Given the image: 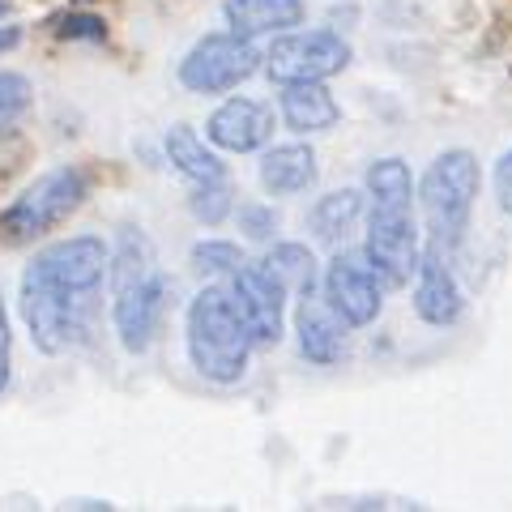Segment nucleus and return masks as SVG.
<instances>
[{"label":"nucleus","mask_w":512,"mask_h":512,"mask_svg":"<svg viewBox=\"0 0 512 512\" xmlns=\"http://www.w3.org/2000/svg\"><path fill=\"white\" fill-rule=\"evenodd\" d=\"M9 380H13V329H9L5 295H0V393L9 389Z\"/></svg>","instance_id":"nucleus-27"},{"label":"nucleus","mask_w":512,"mask_h":512,"mask_svg":"<svg viewBox=\"0 0 512 512\" xmlns=\"http://www.w3.org/2000/svg\"><path fill=\"white\" fill-rule=\"evenodd\" d=\"M111 286V329L128 355H146L163 329L167 303H171V278L158 265V252L146 231L124 227L107 265Z\"/></svg>","instance_id":"nucleus-2"},{"label":"nucleus","mask_w":512,"mask_h":512,"mask_svg":"<svg viewBox=\"0 0 512 512\" xmlns=\"http://www.w3.org/2000/svg\"><path fill=\"white\" fill-rule=\"evenodd\" d=\"M363 205H367L363 188H338V192L316 197V205L308 210L312 239H320V244H329V248H346L350 231H355L359 218H363Z\"/></svg>","instance_id":"nucleus-17"},{"label":"nucleus","mask_w":512,"mask_h":512,"mask_svg":"<svg viewBox=\"0 0 512 512\" xmlns=\"http://www.w3.org/2000/svg\"><path fill=\"white\" fill-rule=\"evenodd\" d=\"M265 69V52L256 39H244L235 30H210L184 52L180 86L192 94H231Z\"/></svg>","instance_id":"nucleus-7"},{"label":"nucleus","mask_w":512,"mask_h":512,"mask_svg":"<svg viewBox=\"0 0 512 512\" xmlns=\"http://www.w3.org/2000/svg\"><path fill=\"white\" fill-rule=\"evenodd\" d=\"M222 18H227V30L244 39H278L286 30L303 26L308 5L303 0H227Z\"/></svg>","instance_id":"nucleus-16"},{"label":"nucleus","mask_w":512,"mask_h":512,"mask_svg":"<svg viewBox=\"0 0 512 512\" xmlns=\"http://www.w3.org/2000/svg\"><path fill=\"white\" fill-rule=\"evenodd\" d=\"M9 9H13V5H9V0H0V18H9Z\"/></svg>","instance_id":"nucleus-29"},{"label":"nucleus","mask_w":512,"mask_h":512,"mask_svg":"<svg viewBox=\"0 0 512 512\" xmlns=\"http://www.w3.org/2000/svg\"><path fill=\"white\" fill-rule=\"evenodd\" d=\"M86 197H90V180L82 167H52L13 197V205L0 214V235L9 244H35V239L52 235L60 222H69L82 210Z\"/></svg>","instance_id":"nucleus-5"},{"label":"nucleus","mask_w":512,"mask_h":512,"mask_svg":"<svg viewBox=\"0 0 512 512\" xmlns=\"http://www.w3.org/2000/svg\"><path fill=\"white\" fill-rule=\"evenodd\" d=\"M414 312L431 329H448L466 316V291L453 274V256L440 248H423L419 274H414Z\"/></svg>","instance_id":"nucleus-12"},{"label":"nucleus","mask_w":512,"mask_h":512,"mask_svg":"<svg viewBox=\"0 0 512 512\" xmlns=\"http://www.w3.org/2000/svg\"><path fill=\"white\" fill-rule=\"evenodd\" d=\"M111 248L99 235H69L39 248L22 269V320L39 355H73L94 338Z\"/></svg>","instance_id":"nucleus-1"},{"label":"nucleus","mask_w":512,"mask_h":512,"mask_svg":"<svg viewBox=\"0 0 512 512\" xmlns=\"http://www.w3.org/2000/svg\"><path fill=\"white\" fill-rule=\"evenodd\" d=\"M239 265H244V252L231 239H201V244H192V269L205 278H231Z\"/></svg>","instance_id":"nucleus-22"},{"label":"nucleus","mask_w":512,"mask_h":512,"mask_svg":"<svg viewBox=\"0 0 512 512\" xmlns=\"http://www.w3.org/2000/svg\"><path fill=\"white\" fill-rule=\"evenodd\" d=\"M30 99H35V90H30L26 77L0 69V128H9L13 120H22L30 111Z\"/></svg>","instance_id":"nucleus-24"},{"label":"nucleus","mask_w":512,"mask_h":512,"mask_svg":"<svg viewBox=\"0 0 512 512\" xmlns=\"http://www.w3.org/2000/svg\"><path fill=\"white\" fill-rule=\"evenodd\" d=\"M56 39H82V43H103L107 39V22L99 13H64V18L52 26Z\"/></svg>","instance_id":"nucleus-25"},{"label":"nucleus","mask_w":512,"mask_h":512,"mask_svg":"<svg viewBox=\"0 0 512 512\" xmlns=\"http://www.w3.org/2000/svg\"><path fill=\"white\" fill-rule=\"evenodd\" d=\"M256 180L269 197H299V192L316 188L320 180V163H316V150L303 146V141H282V146H269L261 150V163H256Z\"/></svg>","instance_id":"nucleus-14"},{"label":"nucleus","mask_w":512,"mask_h":512,"mask_svg":"<svg viewBox=\"0 0 512 512\" xmlns=\"http://www.w3.org/2000/svg\"><path fill=\"white\" fill-rule=\"evenodd\" d=\"M235 222H239V231H244V239H256V244L274 239L278 227H282L278 210H274V205H265V201H244V205H235Z\"/></svg>","instance_id":"nucleus-23"},{"label":"nucleus","mask_w":512,"mask_h":512,"mask_svg":"<svg viewBox=\"0 0 512 512\" xmlns=\"http://www.w3.org/2000/svg\"><path fill=\"white\" fill-rule=\"evenodd\" d=\"M320 299L338 312L350 329H363L384 312V282L367 265L363 248H338L320 269Z\"/></svg>","instance_id":"nucleus-9"},{"label":"nucleus","mask_w":512,"mask_h":512,"mask_svg":"<svg viewBox=\"0 0 512 512\" xmlns=\"http://www.w3.org/2000/svg\"><path fill=\"white\" fill-rule=\"evenodd\" d=\"M278 116L291 133L312 137V133H329L342 120V107L325 82H286L278 94Z\"/></svg>","instance_id":"nucleus-15"},{"label":"nucleus","mask_w":512,"mask_h":512,"mask_svg":"<svg viewBox=\"0 0 512 512\" xmlns=\"http://www.w3.org/2000/svg\"><path fill=\"white\" fill-rule=\"evenodd\" d=\"M350 43L338 30H286L269 43L265 52V73L269 82H329L350 64Z\"/></svg>","instance_id":"nucleus-8"},{"label":"nucleus","mask_w":512,"mask_h":512,"mask_svg":"<svg viewBox=\"0 0 512 512\" xmlns=\"http://www.w3.org/2000/svg\"><path fill=\"white\" fill-rule=\"evenodd\" d=\"M483 188V171L470 150H444L427 163L419 180V210H423V235L431 248H440L448 256H457V248L466 244L470 214Z\"/></svg>","instance_id":"nucleus-4"},{"label":"nucleus","mask_w":512,"mask_h":512,"mask_svg":"<svg viewBox=\"0 0 512 512\" xmlns=\"http://www.w3.org/2000/svg\"><path fill=\"white\" fill-rule=\"evenodd\" d=\"M205 141L222 154H256L274 141V107L261 99H235L218 103L214 116L205 120Z\"/></svg>","instance_id":"nucleus-11"},{"label":"nucleus","mask_w":512,"mask_h":512,"mask_svg":"<svg viewBox=\"0 0 512 512\" xmlns=\"http://www.w3.org/2000/svg\"><path fill=\"white\" fill-rule=\"evenodd\" d=\"M188 214L201 227H222L235 214V188L231 180H210V184H192L188 188Z\"/></svg>","instance_id":"nucleus-21"},{"label":"nucleus","mask_w":512,"mask_h":512,"mask_svg":"<svg viewBox=\"0 0 512 512\" xmlns=\"http://www.w3.org/2000/svg\"><path fill=\"white\" fill-rule=\"evenodd\" d=\"M261 265L282 282V291L295 295V299L320 291V265H316L308 244H291V239H286V244H274L261 256Z\"/></svg>","instance_id":"nucleus-19"},{"label":"nucleus","mask_w":512,"mask_h":512,"mask_svg":"<svg viewBox=\"0 0 512 512\" xmlns=\"http://www.w3.org/2000/svg\"><path fill=\"white\" fill-rule=\"evenodd\" d=\"M363 192L372 205H414L419 201V184H414L410 167L402 158H372L363 171Z\"/></svg>","instance_id":"nucleus-20"},{"label":"nucleus","mask_w":512,"mask_h":512,"mask_svg":"<svg viewBox=\"0 0 512 512\" xmlns=\"http://www.w3.org/2000/svg\"><path fill=\"white\" fill-rule=\"evenodd\" d=\"M227 291H231L235 308H239V320H244L248 333H252L256 350L278 346L282 333H286V299H291L282 291V282L269 274L261 261H256V265L244 261L227 278Z\"/></svg>","instance_id":"nucleus-10"},{"label":"nucleus","mask_w":512,"mask_h":512,"mask_svg":"<svg viewBox=\"0 0 512 512\" xmlns=\"http://www.w3.org/2000/svg\"><path fill=\"white\" fill-rule=\"evenodd\" d=\"M184 346H188V363L197 367L201 380L210 384H239L248 376V359H252V333L239 320V308L227 286H205L197 299L188 303L184 316Z\"/></svg>","instance_id":"nucleus-3"},{"label":"nucleus","mask_w":512,"mask_h":512,"mask_svg":"<svg viewBox=\"0 0 512 512\" xmlns=\"http://www.w3.org/2000/svg\"><path fill=\"white\" fill-rule=\"evenodd\" d=\"M491 184H495V205H500V214L512 218V150L500 154V163L491 171Z\"/></svg>","instance_id":"nucleus-26"},{"label":"nucleus","mask_w":512,"mask_h":512,"mask_svg":"<svg viewBox=\"0 0 512 512\" xmlns=\"http://www.w3.org/2000/svg\"><path fill=\"white\" fill-rule=\"evenodd\" d=\"M163 150H167V163H171L175 171H180L188 184L227 180V163L218 158V150H214V146H205V141L197 137V128H188V124L167 128Z\"/></svg>","instance_id":"nucleus-18"},{"label":"nucleus","mask_w":512,"mask_h":512,"mask_svg":"<svg viewBox=\"0 0 512 512\" xmlns=\"http://www.w3.org/2000/svg\"><path fill=\"white\" fill-rule=\"evenodd\" d=\"M427 239L414 222V205H372L367 201V231H363V256L384 282V291L410 286L419 274Z\"/></svg>","instance_id":"nucleus-6"},{"label":"nucleus","mask_w":512,"mask_h":512,"mask_svg":"<svg viewBox=\"0 0 512 512\" xmlns=\"http://www.w3.org/2000/svg\"><path fill=\"white\" fill-rule=\"evenodd\" d=\"M295 338H299V355L308 363L333 367L346 355L350 325L320 295H303L299 308H295Z\"/></svg>","instance_id":"nucleus-13"},{"label":"nucleus","mask_w":512,"mask_h":512,"mask_svg":"<svg viewBox=\"0 0 512 512\" xmlns=\"http://www.w3.org/2000/svg\"><path fill=\"white\" fill-rule=\"evenodd\" d=\"M22 43V26H0V52H13Z\"/></svg>","instance_id":"nucleus-28"}]
</instances>
